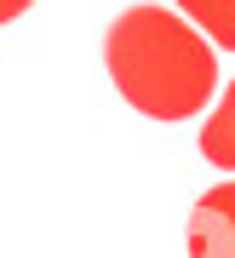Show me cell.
Segmentation results:
<instances>
[{
  "label": "cell",
  "mask_w": 235,
  "mask_h": 258,
  "mask_svg": "<svg viewBox=\"0 0 235 258\" xmlns=\"http://www.w3.org/2000/svg\"><path fill=\"white\" fill-rule=\"evenodd\" d=\"M103 63L115 92L149 120H190L212 103L218 57L212 35L161 6H127L109 23Z\"/></svg>",
  "instance_id": "1"
},
{
  "label": "cell",
  "mask_w": 235,
  "mask_h": 258,
  "mask_svg": "<svg viewBox=\"0 0 235 258\" xmlns=\"http://www.w3.org/2000/svg\"><path fill=\"white\" fill-rule=\"evenodd\" d=\"M190 258H235V178L212 184L190 212Z\"/></svg>",
  "instance_id": "2"
},
{
  "label": "cell",
  "mask_w": 235,
  "mask_h": 258,
  "mask_svg": "<svg viewBox=\"0 0 235 258\" xmlns=\"http://www.w3.org/2000/svg\"><path fill=\"white\" fill-rule=\"evenodd\" d=\"M201 155L212 166H224V172H235V81L224 86L218 109L207 115V126H201Z\"/></svg>",
  "instance_id": "3"
},
{
  "label": "cell",
  "mask_w": 235,
  "mask_h": 258,
  "mask_svg": "<svg viewBox=\"0 0 235 258\" xmlns=\"http://www.w3.org/2000/svg\"><path fill=\"white\" fill-rule=\"evenodd\" d=\"M178 12H184L195 29H207L212 46L235 52V0H178Z\"/></svg>",
  "instance_id": "4"
},
{
  "label": "cell",
  "mask_w": 235,
  "mask_h": 258,
  "mask_svg": "<svg viewBox=\"0 0 235 258\" xmlns=\"http://www.w3.org/2000/svg\"><path fill=\"white\" fill-rule=\"evenodd\" d=\"M29 6V0H6V18H18V12Z\"/></svg>",
  "instance_id": "5"
}]
</instances>
